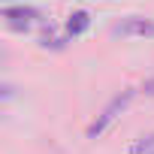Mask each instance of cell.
<instances>
[{"mask_svg":"<svg viewBox=\"0 0 154 154\" xmlns=\"http://www.w3.org/2000/svg\"><path fill=\"white\" fill-rule=\"evenodd\" d=\"M0 97H12V88H6V85H0Z\"/></svg>","mask_w":154,"mask_h":154,"instance_id":"obj_6","label":"cell"},{"mask_svg":"<svg viewBox=\"0 0 154 154\" xmlns=\"http://www.w3.org/2000/svg\"><path fill=\"white\" fill-rule=\"evenodd\" d=\"M115 36H154V21L148 18H127L112 27Z\"/></svg>","mask_w":154,"mask_h":154,"instance_id":"obj_2","label":"cell"},{"mask_svg":"<svg viewBox=\"0 0 154 154\" xmlns=\"http://www.w3.org/2000/svg\"><path fill=\"white\" fill-rule=\"evenodd\" d=\"M133 94H136V91H124L121 97H115V100H112V103L103 109V115H100V118H97V121L88 127V136H91V139H97V136H100V133H103V130H106V127H109V124H112V121H115V118H118V115L127 109V103L133 100Z\"/></svg>","mask_w":154,"mask_h":154,"instance_id":"obj_1","label":"cell"},{"mask_svg":"<svg viewBox=\"0 0 154 154\" xmlns=\"http://www.w3.org/2000/svg\"><path fill=\"white\" fill-rule=\"evenodd\" d=\"M91 24V15L88 12H75V15H69V21H66V30L72 33V36H79V33H85V27Z\"/></svg>","mask_w":154,"mask_h":154,"instance_id":"obj_3","label":"cell"},{"mask_svg":"<svg viewBox=\"0 0 154 154\" xmlns=\"http://www.w3.org/2000/svg\"><path fill=\"white\" fill-rule=\"evenodd\" d=\"M3 15H6V18H15V24H18V18H24V21H27V18H33L36 12H33V9H6Z\"/></svg>","mask_w":154,"mask_h":154,"instance_id":"obj_5","label":"cell"},{"mask_svg":"<svg viewBox=\"0 0 154 154\" xmlns=\"http://www.w3.org/2000/svg\"><path fill=\"white\" fill-rule=\"evenodd\" d=\"M127 154H154V133H151V136H142L136 145H130Z\"/></svg>","mask_w":154,"mask_h":154,"instance_id":"obj_4","label":"cell"}]
</instances>
